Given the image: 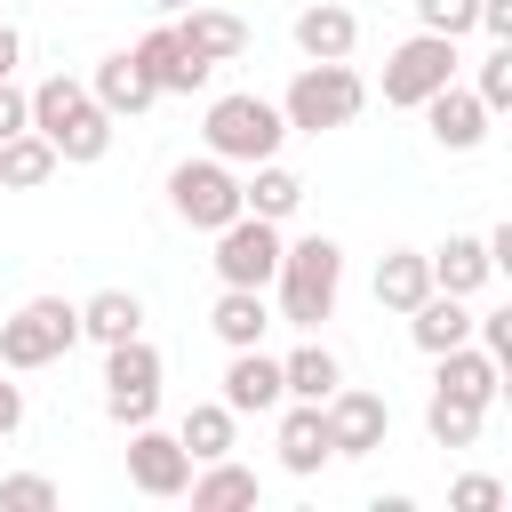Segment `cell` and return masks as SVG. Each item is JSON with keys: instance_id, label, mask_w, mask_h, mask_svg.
I'll return each instance as SVG.
<instances>
[{"instance_id": "cell-1", "label": "cell", "mask_w": 512, "mask_h": 512, "mask_svg": "<svg viewBox=\"0 0 512 512\" xmlns=\"http://www.w3.org/2000/svg\"><path fill=\"white\" fill-rule=\"evenodd\" d=\"M32 128L56 144V160H72V168H88V160H104L112 152V112L80 88V80H64V72H48L32 96Z\"/></svg>"}, {"instance_id": "cell-2", "label": "cell", "mask_w": 512, "mask_h": 512, "mask_svg": "<svg viewBox=\"0 0 512 512\" xmlns=\"http://www.w3.org/2000/svg\"><path fill=\"white\" fill-rule=\"evenodd\" d=\"M272 288H280V320H288V328H320V320L336 312V288H344V248H336L328 232L280 240Z\"/></svg>"}, {"instance_id": "cell-3", "label": "cell", "mask_w": 512, "mask_h": 512, "mask_svg": "<svg viewBox=\"0 0 512 512\" xmlns=\"http://www.w3.org/2000/svg\"><path fill=\"white\" fill-rule=\"evenodd\" d=\"M208 152L224 160V168H256V160H272L280 152V136H288V120H280V104H264V96H248V88H232V96H216L208 104Z\"/></svg>"}, {"instance_id": "cell-4", "label": "cell", "mask_w": 512, "mask_h": 512, "mask_svg": "<svg viewBox=\"0 0 512 512\" xmlns=\"http://www.w3.org/2000/svg\"><path fill=\"white\" fill-rule=\"evenodd\" d=\"M360 104H368V80L336 56V64H304L296 80H288V96H280V120L288 128H304V136H320V128H344V120H360Z\"/></svg>"}, {"instance_id": "cell-5", "label": "cell", "mask_w": 512, "mask_h": 512, "mask_svg": "<svg viewBox=\"0 0 512 512\" xmlns=\"http://www.w3.org/2000/svg\"><path fill=\"white\" fill-rule=\"evenodd\" d=\"M72 344H80V304H64V296H32V304H16V320H0V368L8 376L48 368Z\"/></svg>"}, {"instance_id": "cell-6", "label": "cell", "mask_w": 512, "mask_h": 512, "mask_svg": "<svg viewBox=\"0 0 512 512\" xmlns=\"http://www.w3.org/2000/svg\"><path fill=\"white\" fill-rule=\"evenodd\" d=\"M456 40L448 32H408L392 56H384V104H400V112H416L432 88H448L456 80Z\"/></svg>"}, {"instance_id": "cell-7", "label": "cell", "mask_w": 512, "mask_h": 512, "mask_svg": "<svg viewBox=\"0 0 512 512\" xmlns=\"http://www.w3.org/2000/svg\"><path fill=\"white\" fill-rule=\"evenodd\" d=\"M168 208H176L192 232H216V224H232V216H240V176H232L216 152L176 160V168H168Z\"/></svg>"}, {"instance_id": "cell-8", "label": "cell", "mask_w": 512, "mask_h": 512, "mask_svg": "<svg viewBox=\"0 0 512 512\" xmlns=\"http://www.w3.org/2000/svg\"><path fill=\"white\" fill-rule=\"evenodd\" d=\"M152 408H160V352L144 336L104 344V416L136 432V424H152Z\"/></svg>"}, {"instance_id": "cell-9", "label": "cell", "mask_w": 512, "mask_h": 512, "mask_svg": "<svg viewBox=\"0 0 512 512\" xmlns=\"http://www.w3.org/2000/svg\"><path fill=\"white\" fill-rule=\"evenodd\" d=\"M216 280L224 288H272V272H280V224H264V216H232V224H216Z\"/></svg>"}, {"instance_id": "cell-10", "label": "cell", "mask_w": 512, "mask_h": 512, "mask_svg": "<svg viewBox=\"0 0 512 512\" xmlns=\"http://www.w3.org/2000/svg\"><path fill=\"white\" fill-rule=\"evenodd\" d=\"M320 416H328V456H376L384 432H392L384 392H360V384H336V392L320 400Z\"/></svg>"}, {"instance_id": "cell-11", "label": "cell", "mask_w": 512, "mask_h": 512, "mask_svg": "<svg viewBox=\"0 0 512 512\" xmlns=\"http://www.w3.org/2000/svg\"><path fill=\"white\" fill-rule=\"evenodd\" d=\"M184 480H192L184 440H176V432L136 424V432H128V488H136V496H184Z\"/></svg>"}, {"instance_id": "cell-12", "label": "cell", "mask_w": 512, "mask_h": 512, "mask_svg": "<svg viewBox=\"0 0 512 512\" xmlns=\"http://www.w3.org/2000/svg\"><path fill=\"white\" fill-rule=\"evenodd\" d=\"M136 64L152 72V88H160V96H200V88H208V72H216L208 56H192V48L176 40V24H152V32L136 40Z\"/></svg>"}, {"instance_id": "cell-13", "label": "cell", "mask_w": 512, "mask_h": 512, "mask_svg": "<svg viewBox=\"0 0 512 512\" xmlns=\"http://www.w3.org/2000/svg\"><path fill=\"white\" fill-rule=\"evenodd\" d=\"M416 112H424V128H432V144H440V152H472V144L488 136V104H480L472 88H456V80H448V88H432Z\"/></svg>"}, {"instance_id": "cell-14", "label": "cell", "mask_w": 512, "mask_h": 512, "mask_svg": "<svg viewBox=\"0 0 512 512\" xmlns=\"http://www.w3.org/2000/svg\"><path fill=\"white\" fill-rule=\"evenodd\" d=\"M232 416H264V408H280L288 392H280V360L264 352V344H240L232 352V368H224V392H216Z\"/></svg>"}, {"instance_id": "cell-15", "label": "cell", "mask_w": 512, "mask_h": 512, "mask_svg": "<svg viewBox=\"0 0 512 512\" xmlns=\"http://www.w3.org/2000/svg\"><path fill=\"white\" fill-rule=\"evenodd\" d=\"M88 96L112 112V120H136L144 104H160V88H152V72L136 64V48H112L104 64H96V80H88Z\"/></svg>"}, {"instance_id": "cell-16", "label": "cell", "mask_w": 512, "mask_h": 512, "mask_svg": "<svg viewBox=\"0 0 512 512\" xmlns=\"http://www.w3.org/2000/svg\"><path fill=\"white\" fill-rule=\"evenodd\" d=\"M432 360H440L432 392H456V400H472V408H488V400L504 392V360H488L472 336H464V344H448V352H432Z\"/></svg>"}, {"instance_id": "cell-17", "label": "cell", "mask_w": 512, "mask_h": 512, "mask_svg": "<svg viewBox=\"0 0 512 512\" xmlns=\"http://www.w3.org/2000/svg\"><path fill=\"white\" fill-rule=\"evenodd\" d=\"M424 264H432V288H448V296H472V288H488V280H496V264H488V240H480V232H448Z\"/></svg>"}, {"instance_id": "cell-18", "label": "cell", "mask_w": 512, "mask_h": 512, "mask_svg": "<svg viewBox=\"0 0 512 512\" xmlns=\"http://www.w3.org/2000/svg\"><path fill=\"white\" fill-rule=\"evenodd\" d=\"M352 40H360V16H352V8H336V0H312V8H296V48H304L312 64H336V56H352Z\"/></svg>"}, {"instance_id": "cell-19", "label": "cell", "mask_w": 512, "mask_h": 512, "mask_svg": "<svg viewBox=\"0 0 512 512\" xmlns=\"http://www.w3.org/2000/svg\"><path fill=\"white\" fill-rule=\"evenodd\" d=\"M240 208H248V216H264V224H288V216L304 208V176H296V168H280V160H256V168H248V184H240Z\"/></svg>"}, {"instance_id": "cell-20", "label": "cell", "mask_w": 512, "mask_h": 512, "mask_svg": "<svg viewBox=\"0 0 512 512\" xmlns=\"http://www.w3.org/2000/svg\"><path fill=\"white\" fill-rule=\"evenodd\" d=\"M280 464L296 480L328 464V416H320V400H288V416H280Z\"/></svg>"}, {"instance_id": "cell-21", "label": "cell", "mask_w": 512, "mask_h": 512, "mask_svg": "<svg viewBox=\"0 0 512 512\" xmlns=\"http://www.w3.org/2000/svg\"><path fill=\"white\" fill-rule=\"evenodd\" d=\"M176 40H184L192 56H208V64H232V56H248V24H240L232 8H192V16L176 24Z\"/></svg>"}, {"instance_id": "cell-22", "label": "cell", "mask_w": 512, "mask_h": 512, "mask_svg": "<svg viewBox=\"0 0 512 512\" xmlns=\"http://www.w3.org/2000/svg\"><path fill=\"white\" fill-rule=\"evenodd\" d=\"M184 496H192V512H232V504H256V472L232 464V456H208V464L184 480Z\"/></svg>"}, {"instance_id": "cell-23", "label": "cell", "mask_w": 512, "mask_h": 512, "mask_svg": "<svg viewBox=\"0 0 512 512\" xmlns=\"http://www.w3.org/2000/svg\"><path fill=\"white\" fill-rule=\"evenodd\" d=\"M56 168H64V160H56V144H48L40 128H16V136H0V184H8V192H40Z\"/></svg>"}, {"instance_id": "cell-24", "label": "cell", "mask_w": 512, "mask_h": 512, "mask_svg": "<svg viewBox=\"0 0 512 512\" xmlns=\"http://www.w3.org/2000/svg\"><path fill=\"white\" fill-rule=\"evenodd\" d=\"M432 296V264H424V248H392L384 264H376V304L384 312H416Z\"/></svg>"}, {"instance_id": "cell-25", "label": "cell", "mask_w": 512, "mask_h": 512, "mask_svg": "<svg viewBox=\"0 0 512 512\" xmlns=\"http://www.w3.org/2000/svg\"><path fill=\"white\" fill-rule=\"evenodd\" d=\"M208 328L240 352V344H264V328H272V304H264V288H216V312H208Z\"/></svg>"}, {"instance_id": "cell-26", "label": "cell", "mask_w": 512, "mask_h": 512, "mask_svg": "<svg viewBox=\"0 0 512 512\" xmlns=\"http://www.w3.org/2000/svg\"><path fill=\"white\" fill-rule=\"evenodd\" d=\"M408 336H416V352H448V344H464V336H472V312H464V296L432 288V296L408 312Z\"/></svg>"}, {"instance_id": "cell-27", "label": "cell", "mask_w": 512, "mask_h": 512, "mask_svg": "<svg viewBox=\"0 0 512 512\" xmlns=\"http://www.w3.org/2000/svg\"><path fill=\"white\" fill-rule=\"evenodd\" d=\"M80 336H96V344H128V336H144V304H136L128 288H96V296L80 304Z\"/></svg>"}, {"instance_id": "cell-28", "label": "cell", "mask_w": 512, "mask_h": 512, "mask_svg": "<svg viewBox=\"0 0 512 512\" xmlns=\"http://www.w3.org/2000/svg\"><path fill=\"white\" fill-rule=\"evenodd\" d=\"M336 384H344V368H336L328 344H296V352L280 360V392H288V400H328Z\"/></svg>"}, {"instance_id": "cell-29", "label": "cell", "mask_w": 512, "mask_h": 512, "mask_svg": "<svg viewBox=\"0 0 512 512\" xmlns=\"http://www.w3.org/2000/svg\"><path fill=\"white\" fill-rule=\"evenodd\" d=\"M232 408L224 400H200V408H184V424H176V440H184V456L192 464H208V456H232Z\"/></svg>"}, {"instance_id": "cell-30", "label": "cell", "mask_w": 512, "mask_h": 512, "mask_svg": "<svg viewBox=\"0 0 512 512\" xmlns=\"http://www.w3.org/2000/svg\"><path fill=\"white\" fill-rule=\"evenodd\" d=\"M480 416H488V408H472V400H456V392H432L424 432H432V448H472V440H480Z\"/></svg>"}, {"instance_id": "cell-31", "label": "cell", "mask_w": 512, "mask_h": 512, "mask_svg": "<svg viewBox=\"0 0 512 512\" xmlns=\"http://www.w3.org/2000/svg\"><path fill=\"white\" fill-rule=\"evenodd\" d=\"M472 96H480L488 112H504V104H512V40H496V48L480 56V80H472Z\"/></svg>"}, {"instance_id": "cell-32", "label": "cell", "mask_w": 512, "mask_h": 512, "mask_svg": "<svg viewBox=\"0 0 512 512\" xmlns=\"http://www.w3.org/2000/svg\"><path fill=\"white\" fill-rule=\"evenodd\" d=\"M56 504V480L48 472H8L0 480V512H48Z\"/></svg>"}, {"instance_id": "cell-33", "label": "cell", "mask_w": 512, "mask_h": 512, "mask_svg": "<svg viewBox=\"0 0 512 512\" xmlns=\"http://www.w3.org/2000/svg\"><path fill=\"white\" fill-rule=\"evenodd\" d=\"M472 16H480V0H416V32H448V40H464Z\"/></svg>"}, {"instance_id": "cell-34", "label": "cell", "mask_w": 512, "mask_h": 512, "mask_svg": "<svg viewBox=\"0 0 512 512\" xmlns=\"http://www.w3.org/2000/svg\"><path fill=\"white\" fill-rule=\"evenodd\" d=\"M448 504H456V512H496V504H504V480H488V472H464V480L448 488Z\"/></svg>"}, {"instance_id": "cell-35", "label": "cell", "mask_w": 512, "mask_h": 512, "mask_svg": "<svg viewBox=\"0 0 512 512\" xmlns=\"http://www.w3.org/2000/svg\"><path fill=\"white\" fill-rule=\"evenodd\" d=\"M472 328H480V352L488 360H512V304L504 312H472Z\"/></svg>"}, {"instance_id": "cell-36", "label": "cell", "mask_w": 512, "mask_h": 512, "mask_svg": "<svg viewBox=\"0 0 512 512\" xmlns=\"http://www.w3.org/2000/svg\"><path fill=\"white\" fill-rule=\"evenodd\" d=\"M16 128H32V104H24V88L0 80V136H16Z\"/></svg>"}, {"instance_id": "cell-37", "label": "cell", "mask_w": 512, "mask_h": 512, "mask_svg": "<svg viewBox=\"0 0 512 512\" xmlns=\"http://www.w3.org/2000/svg\"><path fill=\"white\" fill-rule=\"evenodd\" d=\"M488 40H512V0H480V16H472Z\"/></svg>"}, {"instance_id": "cell-38", "label": "cell", "mask_w": 512, "mask_h": 512, "mask_svg": "<svg viewBox=\"0 0 512 512\" xmlns=\"http://www.w3.org/2000/svg\"><path fill=\"white\" fill-rule=\"evenodd\" d=\"M16 424H24V392H16V384H8V368H0V440H8Z\"/></svg>"}, {"instance_id": "cell-39", "label": "cell", "mask_w": 512, "mask_h": 512, "mask_svg": "<svg viewBox=\"0 0 512 512\" xmlns=\"http://www.w3.org/2000/svg\"><path fill=\"white\" fill-rule=\"evenodd\" d=\"M16 64H24V32H16V24H0V80H8Z\"/></svg>"}, {"instance_id": "cell-40", "label": "cell", "mask_w": 512, "mask_h": 512, "mask_svg": "<svg viewBox=\"0 0 512 512\" xmlns=\"http://www.w3.org/2000/svg\"><path fill=\"white\" fill-rule=\"evenodd\" d=\"M152 8H184V0H152Z\"/></svg>"}]
</instances>
